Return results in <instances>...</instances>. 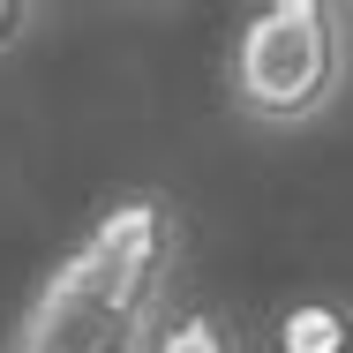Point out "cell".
Instances as JSON below:
<instances>
[{
	"label": "cell",
	"mask_w": 353,
	"mask_h": 353,
	"mask_svg": "<svg viewBox=\"0 0 353 353\" xmlns=\"http://www.w3.org/2000/svg\"><path fill=\"white\" fill-rule=\"evenodd\" d=\"M30 23H38V8H30V0H0V53H15Z\"/></svg>",
	"instance_id": "cell-5"
},
{
	"label": "cell",
	"mask_w": 353,
	"mask_h": 353,
	"mask_svg": "<svg viewBox=\"0 0 353 353\" xmlns=\"http://www.w3.org/2000/svg\"><path fill=\"white\" fill-rule=\"evenodd\" d=\"M143 353H248V346L218 308H165V323L150 331Z\"/></svg>",
	"instance_id": "cell-4"
},
{
	"label": "cell",
	"mask_w": 353,
	"mask_h": 353,
	"mask_svg": "<svg viewBox=\"0 0 353 353\" xmlns=\"http://www.w3.org/2000/svg\"><path fill=\"white\" fill-rule=\"evenodd\" d=\"M181 211L158 188H128L46 271L8 353H143L173 308Z\"/></svg>",
	"instance_id": "cell-1"
},
{
	"label": "cell",
	"mask_w": 353,
	"mask_h": 353,
	"mask_svg": "<svg viewBox=\"0 0 353 353\" xmlns=\"http://www.w3.org/2000/svg\"><path fill=\"white\" fill-rule=\"evenodd\" d=\"M339 15H346V30H353V8H339Z\"/></svg>",
	"instance_id": "cell-6"
},
{
	"label": "cell",
	"mask_w": 353,
	"mask_h": 353,
	"mask_svg": "<svg viewBox=\"0 0 353 353\" xmlns=\"http://www.w3.org/2000/svg\"><path fill=\"white\" fill-rule=\"evenodd\" d=\"M271 353H353V308L339 293H301L271 323Z\"/></svg>",
	"instance_id": "cell-3"
},
{
	"label": "cell",
	"mask_w": 353,
	"mask_h": 353,
	"mask_svg": "<svg viewBox=\"0 0 353 353\" xmlns=\"http://www.w3.org/2000/svg\"><path fill=\"white\" fill-rule=\"evenodd\" d=\"M346 15L323 0H263L233 30V105L256 128H308L346 90Z\"/></svg>",
	"instance_id": "cell-2"
}]
</instances>
